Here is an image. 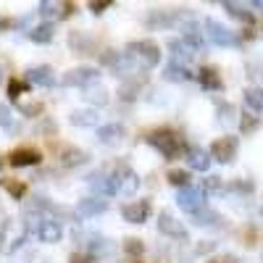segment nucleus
Segmentation results:
<instances>
[{"mask_svg": "<svg viewBox=\"0 0 263 263\" xmlns=\"http://www.w3.org/2000/svg\"><path fill=\"white\" fill-rule=\"evenodd\" d=\"M69 121H71V126L90 129V126H98L100 116H98L95 108H79V111H71V114H69Z\"/></svg>", "mask_w": 263, "mask_h": 263, "instance_id": "4be33fe9", "label": "nucleus"}, {"mask_svg": "<svg viewBox=\"0 0 263 263\" xmlns=\"http://www.w3.org/2000/svg\"><path fill=\"white\" fill-rule=\"evenodd\" d=\"M53 37H55L53 21H42V24L27 29V40H32L34 45H48V42H53Z\"/></svg>", "mask_w": 263, "mask_h": 263, "instance_id": "b1692460", "label": "nucleus"}, {"mask_svg": "<svg viewBox=\"0 0 263 263\" xmlns=\"http://www.w3.org/2000/svg\"><path fill=\"white\" fill-rule=\"evenodd\" d=\"M87 187H90V190L95 192V197H105V195H121L116 168H114V171H108V168L92 171L90 177H87Z\"/></svg>", "mask_w": 263, "mask_h": 263, "instance_id": "39448f33", "label": "nucleus"}, {"mask_svg": "<svg viewBox=\"0 0 263 263\" xmlns=\"http://www.w3.org/2000/svg\"><path fill=\"white\" fill-rule=\"evenodd\" d=\"M158 232L161 234H166V237H171V239H182V242H187L190 239V232H187V227L182 224V221H177L168 211H161L158 213Z\"/></svg>", "mask_w": 263, "mask_h": 263, "instance_id": "9d476101", "label": "nucleus"}, {"mask_svg": "<svg viewBox=\"0 0 263 263\" xmlns=\"http://www.w3.org/2000/svg\"><path fill=\"white\" fill-rule=\"evenodd\" d=\"M124 53L135 61V66L140 71H150V69H156V66L161 63V48H158V42H153V40L129 42Z\"/></svg>", "mask_w": 263, "mask_h": 263, "instance_id": "f03ea898", "label": "nucleus"}, {"mask_svg": "<svg viewBox=\"0 0 263 263\" xmlns=\"http://www.w3.org/2000/svg\"><path fill=\"white\" fill-rule=\"evenodd\" d=\"M84 95V100L87 103H90V105H108V100H111V98H108V90H105V87H100V84H92V87H87V90H82Z\"/></svg>", "mask_w": 263, "mask_h": 263, "instance_id": "bb28decb", "label": "nucleus"}, {"mask_svg": "<svg viewBox=\"0 0 263 263\" xmlns=\"http://www.w3.org/2000/svg\"><path fill=\"white\" fill-rule=\"evenodd\" d=\"M192 221H195L197 227H216L218 221H224V218H221V216H218L216 211H211V208L205 205L203 211H197V213L192 216Z\"/></svg>", "mask_w": 263, "mask_h": 263, "instance_id": "c756f323", "label": "nucleus"}, {"mask_svg": "<svg viewBox=\"0 0 263 263\" xmlns=\"http://www.w3.org/2000/svg\"><path fill=\"white\" fill-rule=\"evenodd\" d=\"M205 34L213 45H221V48H237L239 42H242L237 32H232L229 27H224L221 21H216V18H205Z\"/></svg>", "mask_w": 263, "mask_h": 263, "instance_id": "423d86ee", "label": "nucleus"}, {"mask_svg": "<svg viewBox=\"0 0 263 263\" xmlns=\"http://www.w3.org/2000/svg\"><path fill=\"white\" fill-rule=\"evenodd\" d=\"M237 150H239V140L237 137H232V135H224V137H218L213 145H211V158L213 161H218L221 166H227V163H232L234 158H237Z\"/></svg>", "mask_w": 263, "mask_h": 263, "instance_id": "6e6552de", "label": "nucleus"}, {"mask_svg": "<svg viewBox=\"0 0 263 263\" xmlns=\"http://www.w3.org/2000/svg\"><path fill=\"white\" fill-rule=\"evenodd\" d=\"M168 50L174 53V61H179V63H187V61L192 58V53H195V50L187 45V42H184L182 37H179V40H177V37L168 40Z\"/></svg>", "mask_w": 263, "mask_h": 263, "instance_id": "cd10ccee", "label": "nucleus"}, {"mask_svg": "<svg viewBox=\"0 0 263 263\" xmlns=\"http://www.w3.org/2000/svg\"><path fill=\"white\" fill-rule=\"evenodd\" d=\"M0 116H3V129H6V132H13V129H16V126H13V119H11V108H8V103L0 105Z\"/></svg>", "mask_w": 263, "mask_h": 263, "instance_id": "a19ab883", "label": "nucleus"}, {"mask_svg": "<svg viewBox=\"0 0 263 263\" xmlns=\"http://www.w3.org/2000/svg\"><path fill=\"white\" fill-rule=\"evenodd\" d=\"M229 190H232V192H242V195H250V192L255 190V184H253L250 179H234V182L229 184Z\"/></svg>", "mask_w": 263, "mask_h": 263, "instance_id": "4c0bfd02", "label": "nucleus"}, {"mask_svg": "<svg viewBox=\"0 0 263 263\" xmlns=\"http://www.w3.org/2000/svg\"><path fill=\"white\" fill-rule=\"evenodd\" d=\"M260 260H263V253H260Z\"/></svg>", "mask_w": 263, "mask_h": 263, "instance_id": "09e8293b", "label": "nucleus"}, {"mask_svg": "<svg viewBox=\"0 0 263 263\" xmlns=\"http://www.w3.org/2000/svg\"><path fill=\"white\" fill-rule=\"evenodd\" d=\"M245 103L253 108V111H263V90L260 87H248L245 90Z\"/></svg>", "mask_w": 263, "mask_h": 263, "instance_id": "7c9ffc66", "label": "nucleus"}, {"mask_svg": "<svg viewBox=\"0 0 263 263\" xmlns=\"http://www.w3.org/2000/svg\"><path fill=\"white\" fill-rule=\"evenodd\" d=\"M197 82H200V87L203 90H208V92H218L224 87V82H221V74H218L213 66H203L200 71H197V77H195Z\"/></svg>", "mask_w": 263, "mask_h": 263, "instance_id": "412c9836", "label": "nucleus"}, {"mask_svg": "<svg viewBox=\"0 0 263 263\" xmlns=\"http://www.w3.org/2000/svg\"><path fill=\"white\" fill-rule=\"evenodd\" d=\"M121 248H124V253H126L129 258H140V255H142V250H145L142 239H137V237H126Z\"/></svg>", "mask_w": 263, "mask_h": 263, "instance_id": "72a5a7b5", "label": "nucleus"}, {"mask_svg": "<svg viewBox=\"0 0 263 263\" xmlns=\"http://www.w3.org/2000/svg\"><path fill=\"white\" fill-rule=\"evenodd\" d=\"M69 48L77 55H95V40L84 32H71L69 34Z\"/></svg>", "mask_w": 263, "mask_h": 263, "instance_id": "aec40b11", "label": "nucleus"}, {"mask_svg": "<svg viewBox=\"0 0 263 263\" xmlns=\"http://www.w3.org/2000/svg\"><path fill=\"white\" fill-rule=\"evenodd\" d=\"M98 69L95 66H74L71 71H66L61 77V84L63 87H82V90H87V87H92V82H98Z\"/></svg>", "mask_w": 263, "mask_h": 263, "instance_id": "0eeeda50", "label": "nucleus"}, {"mask_svg": "<svg viewBox=\"0 0 263 263\" xmlns=\"http://www.w3.org/2000/svg\"><path fill=\"white\" fill-rule=\"evenodd\" d=\"M29 90V82L24 79V82H18V79H11L8 82V98L11 100H18V95H24Z\"/></svg>", "mask_w": 263, "mask_h": 263, "instance_id": "c9c22d12", "label": "nucleus"}, {"mask_svg": "<svg viewBox=\"0 0 263 263\" xmlns=\"http://www.w3.org/2000/svg\"><path fill=\"white\" fill-rule=\"evenodd\" d=\"M95 260H98L95 255L84 253V250H77V253H71V258H69V263H95Z\"/></svg>", "mask_w": 263, "mask_h": 263, "instance_id": "37998d69", "label": "nucleus"}, {"mask_svg": "<svg viewBox=\"0 0 263 263\" xmlns=\"http://www.w3.org/2000/svg\"><path fill=\"white\" fill-rule=\"evenodd\" d=\"M95 137H98V142H100V145H116V142H121V140L126 137V126H124V124H119V121L103 124V126H98V129H95Z\"/></svg>", "mask_w": 263, "mask_h": 263, "instance_id": "4468645a", "label": "nucleus"}, {"mask_svg": "<svg viewBox=\"0 0 263 263\" xmlns=\"http://www.w3.org/2000/svg\"><path fill=\"white\" fill-rule=\"evenodd\" d=\"M145 142L153 150H158L166 161H174V158H179V156H184V153H187V145H184L182 135H179V132H174V129H168V126L147 132Z\"/></svg>", "mask_w": 263, "mask_h": 263, "instance_id": "f257e3e1", "label": "nucleus"}, {"mask_svg": "<svg viewBox=\"0 0 263 263\" xmlns=\"http://www.w3.org/2000/svg\"><path fill=\"white\" fill-rule=\"evenodd\" d=\"M111 6H114V0H92V3L87 6V8H90V13L100 16V13H105L108 8H111Z\"/></svg>", "mask_w": 263, "mask_h": 263, "instance_id": "58836bf2", "label": "nucleus"}, {"mask_svg": "<svg viewBox=\"0 0 263 263\" xmlns=\"http://www.w3.org/2000/svg\"><path fill=\"white\" fill-rule=\"evenodd\" d=\"M108 211V200H103V197H82V200L77 203V216H84V218H90V216H100Z\"/></svg>", "mask_w": 263, "mask_h": 263, "instance_id": "a211bd4d", "label": "nucleus"}, {"mask_svg": "<svg viewBox=\"0 0 263 263\" xmlns=\"http://www.w3.org/2000/svg\"><path fill=\"white\" fill-rule=\"evenodd\" d=\"M205 263H239V258H237V255H229V253H224V255H216V258H208Z\"/></svg>", "mask_w": 263, "mask_h": 263, "instance_id": "c03bdc74", "label": "nucleus"}, {"mask_svg": "<svg viewBox=\"0 0 263 263\" xmlns=\"http://www.w3.org/2000/svg\"><path fill=\"white\" fill-rule=\"evenodd\" d=\"M184 161H187V166L195 168V171H208L213 158H211V153H208V150L197 147V145H190L187 153H184Z\"/></svg>", "mask_w": 263, "mask_h": 263, "instance_id": "dca6fc26", "label": "nucleus"}, {"mask_svg": "<svg viewBox=\"0 0 263 263\" xmlns=\"http://www.w3.org/2000/svg\"><path fill=\"white\" fill-rule=\"evenodd\" d=\"M168 182L174 184V187H190V174L187 171H182V168H174V171H168Z\"/></svg>", "mask_w": 263, "mask_h": 263, "instance_id": "f704fd0d", "label": "nucleus"}, {"mask_svg": "<svg viewBox=\"0 0 263 263\" xmlns=\"http://www.w3.org/2000/svg\"><path fill=\"white\" fill-rule=\"evenodd\" d=\"M184 18H190V8H150L145 16L147 29H168L177 24H187Z\"/></svg>", "mask_w": 263, "mask_h": 263, "instance_id": "7ed1b4c3", "label": "nucleus"}, {"mask_svg": "<svg viewBox=\"0 0 263 263\" xmlns=\"http://www.w3.org/2000/svg\"><path fill=\"white\" fill-rule=\"evenodd\" d=\"M177 205L184 211V213H197V211H203L205 208V192L200 190V187H182L179 192H177Z\"/></svg>", "mask_w": 263, "mask_h": 263, "instance_id": "1a4fd4ad", "label": "nucleus"}, {"mask_svg": "<svg viewBox=\"0 0 263 263\" xmlns=\"http://www.w3.org/2000/svg\"><path fill=\"white\" fill-rule=\"evenodd\" d=\"M258 126V119L250 116V114H242V119H239V129H242V135H248V132H253Z\"/></svg>", "mask_w": 263, "mask_h": 263, "instance_id": "ea45409f", "label": "nucleus"}, {"mask_svg": "<svg viewBox=\"0 0 263 263\" xmlns=\"http://www.w3.org/2000/svg\"><path fill=\"white\" fill-rule=\"evenodd\" d=\"M221 8H224L229 16H234L237 21H245V24H253V13H250L242 3H232V0H224Z\"/></svg>", "mask_w": 263, "mask_h": 263, "instance_id": "c85d7f7f", "label": "nucleus"}, {"mask_svg": "<svg viewBox=\"0 0 263 263\" xmlns=\"http://www.w3.org/2000/svg\"><path fill=\"white\" fill-rule=\"evenodd\" d=\"M203 192H224L227 187H224V182H221V177H205L203 179V187H200Z\"/></svg>", "mask_w": 263, "mask_h": 263, "instance_id": "e433bc0d", "label": "nucleus"}, {"mask_svg": "<svg viewBox=\"0 0 263 263\" xmlns=\"http://www.w3.org/2000/svg\"><path fill=\"white\" fill-rule=\"evenodd\" d=\"M195 77L197 74L190 71V66L187 63H179V61H171L166 69H163V79H168V82H190Z\"/></svg>", "mask_w": 263, "mask_h": 263, "instance_id": "a878e982", "label": "nucleus"}, {"mask_svg": "<svg viewBox=\"0 0 263 263\" xmlns=\"http://www.w3.org/2000/svg\"><path fill=\"white\" fill-rule=\"evenodd\" d=\"M42 156H40V150L34 147H16L8 153V163L16 166V168H29V166H40Z\"/></svg>", "mask_w": 263, "mask_h": 263, "instance_id": "ddd939ff", "label": "nucleus"}, {"mask_svg": "<svg viewBox=\"0 0 263 263\" xmlns=\"http://www.w3.org/2000/svg\"><path fill=\"white\" fill-rule=\"evenodd\" d=\"M77 11L74 3H50V0H42V3H37V13L45 16L48 21H61V18H69L71 13Z\"/></svg>", "mask_w": 263, "mask_h": 263, "instance_id": "f8f14e48", "label": "nucleus"}, {"mask_svg": "<svg viewBox=\"0 0 263 263\" xmlns=\"http://www.w3.org/2000/svg\"><path fill=\"white\" fill-rule=\"evenodd\" d=\"M260 213H263V205H260Z\"/></svg>", "mask_w": 263, "mask_h": 263, "instance_id": "de8ad7c7", "label": "nucleus"}, {"mask_svg": "<svg viewBox=\"0 0 263 263\" xmlns=\"http://www.w3.org/2000/svg\"><path fill=\"white\" fill-rule=\"evenodd\" d=\"M213 248H216V242H211V239H205L203 245H197V248H195V253L200 255V253H208V250H213Z\"/></svg>", "mask_w": 263, "mask_h": 263, "instance_id": "a18cd8bd", "label": "nucleus"}, {"mask_svg": "<svg viewBox=\"0 0 263 263\" xmlns=\"http://www.w3.org/2000/svg\"><path fill=\"white\" fill-rule=\"evenodd\" d=\"M142 87H145V74H140V77H129V79L121 82V87H119V92H116V95H119V100L132 103V100H137V98H140Z\"/></svg>", "mask_w": 263, "mask_h": 263, "instance_id": "f3484780", "label": "nucleus"}, {"mask_svg": "<svg viewBox=\"0 0 263 263\" xmlns=\"http://www.w3.org/2000/svg\"><path fill=\"white\" fill-rule=\"evenodd\" d=\"M116 174H119V187H121V195H135L137 187H140V177L132 171L126 163H119L116 166Z\"/></svg>", "mask_w": 263, "mask_h": 263, "instance_id": "6ab92c4d", "label": "nucleus"}, {"mask_svg": "<svg viewBox=\"0 0 263 263\" xmlns=\"http://www.w3.org/2000/svg\"><path fill=\"white\" fill-rule=\"evenodd\" d=\"M216 114H218V121H224V124L234 121V116H237L234 105L227 103V100H216Z\"/></svg>", "mask_w": 263, "mask_h": 263, "instance_id": "2f4dec72", "label": "nucleus"}, {"mask_svg": "<svg viewBox=\"0 0 263 263\" xmlns=\"http://www.w3.org/2000/svg\"><path fill=\"white\" fill-rule=\"evenodd\" d=\"M27 82L34 84V87H53L55 84V71L53 66H32V69H27Z\"/></svg>", "mask_w": 263, "mask_h": 263, "instance_id": "2eb2a0df", "label": "nucleus"}, {"mask_svg": "<svg viewBox=\"0 0 263 263\" xmlns=\"http://www.w3.org/2000/svg\"><path fill=\"white\" fill-rule=\"evenodd\" d=\"M18 111L24 116H40L42 114V103H24V105H18Z\"/></svg>", "mask_w": 263, "mask_h": 263, "instance_id": "79ce46f5", "label": "nucleus"}, {"mask_svg": "<svg viewBox=\"0 0 263 263\" xmlns=\"http://www.w3.org/2000/svg\"><path fill=\"white\" fill-rule=\"evenodd\" d=\"M27 232H32L40 242H61V237H63V227L61 221H53V218H45V216H32L27 218Z\"/></svg>", "mask_w": 263, "mask_h": 263, "instance_id": "20e7f679", "label": "nucleus"}, {"mask_svg": "<svg viewBox=\"0 0 263 263\" xmlns=\"http://www.w3.org/2000/svg\"><path fill=\"white\" fill-rule=\"evenodd\" d=\"M3 187L11 192L13 200H24V195H27V184L24 182H18V179H3Z\"/></svg>", "mask_w": 263, "mask_h": 263, "instance_id": "473e14b6", "label": "nucleus"}, {"mask_svg": "<svg viewBox=\"0 0 263 263\" xmlns=\"http://www.w3.org/2000/svg\"><path fill=\"white\" fill-rule=\"evenodd\" d=\"M150 200H129L121 205V218L126 224H145L147 218H150Z\"/></svg>", "mask_w": 263, "mask_h": 263, "instance_id": "9b49d317", "label": "nucleus"}, {"mask_svg": "<svg viewBox=\"0 0 263 263\" xmlns=\"http://www.w3.org/2000/svg\"><path fill=\"white\" fill-rule=\"evenodd\" d=\"M58 158H61V166L66 168H77V166H84L87 161H90V153H84L79 147H63L58 153Z\"/></svg>", "mask_w": 263, "mask_h": 263, "instance_id": "5701e85b", "label": "nucleus"}, {"mask_svg": "<svg viewBox=\"0 0 263 263\" xmlns=\"http://www.w3.org/2000/svg\"><path fill=\"white\" fill-rule=\"evenodd\" d=\"M250 6H253V8H258V11H263V0H253Z\"/></svg>", "mask_w": 263, "mask_h": 263, "instance_id": "49530a36", "label": "nucleus"}, {"mask_svg": "<svg viewBox=\"0 0 263 263\" xmlns=\"http://www.w3.org/2000/svg\"><path fill=\"white\" fill-rule=\"evenodd\" d=\"M182 40L187 42V45L197 53V50H203L205 48V40H203V32L200 27L195 24V21H187V24H182Z\"/></svg>", "mask_w": 263, "mask_h": 263, "instance_id": "393cba45", "label": "nucleus"}]
</instances>
